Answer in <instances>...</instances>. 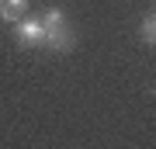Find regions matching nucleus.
I'll return each mask as SVG.
<instances>
[{"label": "nucleus", "mask_w": 156, "mask_h": 149, "mask_svg": "<svg viewBox=\"0 0 156 149\" xmlns=\"http://www.w3.org/2000/svg\"><path fill=\"white\" fill-rule=\"evenodd\" d=\"M4 4H7V7H11V11H14V14H21V11H24V7H28V0H4Z\"/></svg>", "instance_id": "nucleus-5"}, {"label": "nucleus", "mask_w": 156, "mask_h": 149, "mask_svg": "<svg viewBox=\"0 0 156 149\" xmlns=\"http://www.w3.org/2000/svg\"><path fill=\"white\" fill-rule=\"evenodd\" d=\"M14 31H17V42H21L24 49L45 45V24H42V17H17Z\"/></svg>", "instance_id": "nucleus-2"}, {"label": "nucleus", "mask_w": 156, "mask_h": 149, "mask_svg": "<svg viewBox=\"0 0 156 149\" xmlns=\"http://www.w3.org/2000/svg\"><path fill=\"white\" fill-rule=\"evenodd\" d=\"M139 42L142 45H156V17H153V11L142 14V21H139Z\"/></svg>", "instance_id": "nucleus-3"}, {"label": "nucleus", "mask_w": 156, "mask_h": 149, "mask_svg": "<svg viewBox=\"0 0 156 149\" xmlns=\"http://www.w3.org/2000/svg\"><path fill=\"white\" fill-rule=\"evenodd\" d=\"M0 21H7V24H14V21H17V14L4 4V0H0Z\"/></svg>", "instance_id": "nucleus-4"}, {"label": "nucleus", "mask_w": 156, "mask_h": 149, "mask_svg": "<svg viewBox=\"0 0 156 149\" xmlns=\"http://www.w3.org/2000/svg\"><path fill=\"white\" fill-rule=\"evenodd\" d=\"M42 24H45V45L49 49H56V52H69L73 49V31H69L66 14L59 7H45Z\"/></svg>", "instance_id": "nucleus-1"}]
</instances>
